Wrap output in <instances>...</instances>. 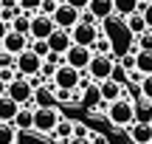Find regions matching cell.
<instances>
[{
	"label": "cell",
	"mask_w": 152,
	"mask_h": 144,
	"mask_svg": "<svg viewBox=\"0 0 152 144\" xmlns=\"http://www.w3.org/2000/svg\"><path fill=\"white\" fill-rule=\"evenodd\" d=\"M11 124H14L17 133H31V130H34V110H31V107H20Z\"/></svg>",
	"instance_id": "15"
},
{
	"label": "cell",
	"mask_w": 152,
	"mask_h": 144,
	"mask_svg": "<svg viewBox=\"0 0 152 144\" xmlns=\"http://www.w3.org/2000/svg\"><path fill=\"white\" fill-rule=\"evenodd\" d=\"M68 34H71V43H73V45L90 48V45L96 43V37H99V28H96V26H85V23H76Z\"/></svg>",
	"instance_id": "8"
},
{
	"label": "cell",
	"mask_w": 152,
	"mask_h": 144,
	"mask_svg": "<svg viewBox=\"0 0 152 144\" xmlns=\"http://www.w3.org/2000/svg\"><path fill=\"white\" fill-rule=\"evenodd\" d=\"M79 76H82V71H76V68H71V65L62 62V65L54 71L51 82H54L56 88H62V90H76V88H79Z\"/></svg>",
	"instance_id": "6"
},
{
	"label": "cell",
	"mask_w": 152,
	"mask_h": 144,
	"mask_svg": "<svg viewBox=\"0 0 152 144\" xmlns=\"http://www.w3.org/2000/svg\"><path fill=\"white\" fill-rule=\"evenodd\" d=\"M102 105V96H99V85L90 82L85 90H82V107H87V110H96V107Z\"/></svg>",
	"instance_id": "19"
},
{
	"label": "cell",
	"mask_w": 152,
	"mask_h": 144,
	"mask_svg": "<svg viewBox=\"0 0 152 144\" xmlns=\"http://www.w3.org/2000/svg\"><path fill=\"white\" fill-rule=\"evenodd\" d=\"M90 54H102V57L113 54V43H110L107 37H102V34H99V37H96V43L90 45Z\"/></svg>",
	"instance_id": "26"
},
{
	"label": "cell",
	"mask_w": 152,
	"mask_h": 144,
	"mask_svg": "<svg viewBox=\"0 0 152 144\" xmlns=\"http://www.w3.org/2000/svg\"><path fill=\"white\" fill-rule=\"evenodd\" d=\"M28 43H31L28 37H23V34H14V31H9V34L3 37V43H0V48H3L6 54L17 57V54H23V51L28 48Z\"/></svg>",
	"instance_id": "12"
},
{
	"label": "cell",
	"mask_w": 152,
	"mask_h": 144,
	"mask_svg": "<svg viewBox=\"0 0 152 144\" xmlns=\"http://www.w3.org/2000/svg\"><path fill=\"white\" fill-rule=\"evenodd\" d=\"M0 96H6V85L3 82H0Z\"/></svg>",
	"instance_id": "43"
},
{
	"label": "cell",
	"mask_w": 152,
	"mask_h": 144,
	"mask_svg": "<svg viewBox=\"0 0 152 144\" xmlns=\"http://www.w3.org/2000/svg\"><path fill=\"white\" fill-rule=\"evenodd\" d=\"M39 3H42V0H20V3H17V9H20L23 14L31 17V14H37V11H39Z\"/></svg>",
	"instance_id": "29"
},
{
	"label": "cell",
	"mask_w": 152,
	"mask_h": 144,
	"mask_svg": "<svg viewBox=\"0 0 152 144\" xmlns=\"http://www.w3.org/2000/svg\"><path fill=\"white\" fill-rule=\"evenodd\" d=\"M90 48H82V45H71V48L65 51V57H62V62L65 65H71L76 68V71H85L87 68V62H90Z\"/></svg>",
	"instance_id": "10"
},
{
	"label": "cell",
	"mask_w": 152,
	"mask_h": 144,
	"mask_svg": "<svg viewBox=\"0 0 152 144\" xmlns=\"http://www.w3.org/2000/svg\"><path fill=\"white\" fill-rule=\"evenodd\" d=\"M138 14L144 17V23H147V28L152 31V3H149V6H144V9H138Z\"/></svg>",
	"instance_id": "34"
},
{
	"label": "cell",
	"mask_w": 152,
	"mask_h": 144,
	"mask_svg": "<svg viewBox=\"0 0 152 144\" xmlns=\"http://www.w3.org/2000/svg\"><path fill=\"white\" fill-rule=\"evenodd\" d=\"M6 96H9L14 105H20V107H31V110H34V88L28 85L26 76H17L14 82L6 85Z\"/></svg>",
	"instance_id": "3"
},
{
	"label": "cell",
	"mask_w": 152,
	"mask_h": 144,
	"mask_svg": "<svg viewBox=\"0 0 152 144\" xmlns=\"http://www.w3.org/2000/svg\"><path fill=\"white\" fill-rule=\"evenodd\" d=\"M28 48H31L34 54L39 57V60H45V57L51 54V51H48V43H45V40H31V43H28Z\"/></svg>",
	"instance_id": "30"
},
{
	"label": "cell",
	"mask_w": 152,
	"mask_h": 144,
	"mask_svg": "<svg viewBox=\"0 0 152 144\" xmlns=\"http://www.w3.org/2000/svg\"><path fill=\"white\" fill-rule=\"evenodd\" d=\"M87 11L96 20H107V17H113V0H90L87 3Z\"/></svg>",
	"instance_id": "18"
},
{
	"label": "cell",
	"mask_w": 152,
	"mask_h": 144,
	"mask_svg": "<svg viewBox=\"0 0 152 144\" xmlns=\"http://www.w3.org/2000/svg\"><path fill=\"white\" fill-rule=\"evenodd\" d=\"M0 11H3V3H0Z\"/></svg>",
	"instance_id": "45"
},
{
	"label": "cell",
	"mask_w": 152,
	"mask_h": 144,
	"mask_svg": "<svg viewBox=\"0 0 152 144\" xmlns=\"http://www.w3.org/2000/svg\"><path fill=\"white\" fill-rule=\"evenodd\" d=\"M127 139H130V144H152V124L132 122L127 127Z\"/></svg>",
	"instance_id": "13"
},
{
	"label": "cell",
	"mask_w": 152,
	"mask_h": 144,
	"mask_svg": "<svg viewBox=\"0 0 152 144\" xmlns=\"http://www.w3.org/2000/svg\"><path fill=\"white\" fill-rule=\"evenodd\" d=\"M17 110H20V105H14L9 96H0V122H14Z\"/></svg>",
	"instance_id": "22"
},
{
	"label": "cell",
	"mask_w": 152,
	"mask_h": 144,
	"mask_svg": "<svg viewBox=\"0 0 152 144\" xmlns=\"http://www.w3.org/2000/svg\"><path fill=\"white\" fill-rule=\"evenodd\" d=\"M56 6H59V3H54V0H42V3H39V11H37V14H45V17H51V14L56 11Z\"/></svg>",
	"instance_id": "32"
},
{
	"label": "cell",
	"mask_w": 152,
	"mask_h": 144,
	"mask_svg": "<svg viewBox=\"0 0 152 144\" xmlns=\"http://www.w3.org/2000/svg\"><path fill=\"white\" fill-rule=\"evenodd\" d=\"M87 141H90V144H107V139H104L102 133H90V136H87Z\"/></svg>",
	"instance_id": "38"
},
{
	"label": "cell",
	"mask_w": 152,
	"mask_h": 144,
	"mask_svg": "<svg viewBox=\"0 0 152 144\" xmlns=\"http://www.w3.org/2000/svg\"><path fill=\"white\" fill-rule=\"evenodd\" d=\"M132 116H135V122H144V124H152V102L147 99H132Z\"/></svg>",
	"instance_id": "16"
},
{
	"label": "cell",
	"mask_w": 152,
	"mask_h": 144,
	"mask_svg": "<svg viewBox=\"0 0 152 144\" xmlns=\"http://www.w3.org/2000/svg\"><path fill=\"white\" fill-rule=\"evenodd\" d=\"M17 3H20V0H17Z\"/></svg>",
	"instance_id": "46"
},
{
	"label": "cell",
	"mask_w": 152,
	"mask_h": 144,
	"mask_svg": "<svg viewBox=\"0 0 152 144\" xmlns=\"http://www.w3.org/2000/svg\"><path fill=\"white\" fill-rule=\"evenodd\" d=\"M127 76H130V79H132V82H135V85H138V82H141V79H144L141 73H138V71H127Z\"/></svg>",
	"instance_id": "39"
},
{
	"label": "cell",
	"mask_w": 152,
	"mask_h": 144,
	"mask_svg": "<svg viewBox=\"0 0 152 144\" xmlns=\"http://www.w3.org/2000/svg\"><path fill=\"white\" fill-rule=\"evenodd\" d=\"M135 71L141 73V76H149V73H152V54L138 51V54H135Z\"/></svg>",
	"instance_id": "24"
},
{
	"label": "cell",
	"mask_w": 152,
	"mask_h": 144,
	"mask_svg": "<svg viewBox=\"0 0 152 144\" xmlns=\"http://www.w3.org/2000/svg\"><path fill=\"white\" fill-rule=\"evenodd\" d=\"M135 3H138V9H144V6H149L152 0H135Z\"/></svg>",
	"instance_id": "42"
},
{
	"label": "cell",
	"mask_w": 152,
	"mask_h": 144,
	"mask_svg": "<svg viewBox=\"0 0 152 144\" xmlns=\"http://www.w3.org/2000/svg\"><path fill=\"white\" fill-rule=\"evenodd\" d=\"M14 79H17V71H14V65H11V68H0V82H3V85L14 82Z\"/></svg>",
	"instance_id": "31"
},
{
	"label": "cell",
	"mask_w": 152,
	"mask_h": 144,
	"mask_svg": "<svg viewBox=\"0 0 152 144\" xmlns=\"http://www.w3.org/2000/svg\"><path fill=\"white\" fill-rule=\"evenodd\" d=\"M54 31V20L45 14H31L28 23V40H48V34Z\"/></svg>",
	"instance_id": "9"
},
{
	"label": "cell",
	"mask_w": 152,
	"mask_h": 144,
	"mask_svg": "<svg viewBox=\"0 0 152 144\" xmlns=\"http://www.w3.org/2000/svg\"><path fill=\"white\" fill-rule=\"evenodd\" d=\"M90 130L85 127V122H73V139H87Z\"/></svg>",
	"instance_id": "33"
},
{
	"label": "cell",
	"mask_w": 152,
	"mask_h": 144,
	"mask_svg": "<svg viewBox=\"0 0 152 144\" xmlns=\"http://www.w3.org/2000/svg\"><path fill=\"white\" fill-rule=\"evenodd\" d=\"M11 65H14V57L6 54V51L0 48V68H11Z\"/></svg>",
	"instance_id": "37"
},
{
	"label": "cell",
	"mask_w": 152,
	"mask_h": 144,
	"mask_svg": "<svg viewBox=\"0 0 152 144\" xmlns=\"http://www.w3.org/2000/svg\"><path fill=\"white\" fill-rule=\"evenodd\" d=\"M121 23H124V28L130 31V37H132V40H135L138 34H144V31H147V23H144V17L138 14V11H135V14H127Z\"/></svg>",
	"instance_id": "20"
},
{
	"label": "cell",
	"mask_w": 152,
	"mask_h": 144,
	"mask_svg": "<svg viewBox=\"0 0 152 144\" xmlns=\"http://www.w3.org/2000/svg\"><path fill=\"white\" fill-rule=\"evenodd\" d=\"M104 119H107L115 130L130 127V124L135 122V116H132V102L130 99H115V102H110V105H104Z\"/></svg>",
	"instance_id": "1"
},
{
	"label": "cell",
	"mask_w": 152,
	"mask_h": 144,
	"mask_svg": "<svg viewBox=\"0 0 152 144\" xmlns=\"http://www.w3.org/2000/svg\"><path fill=\"white\" fill-rule=\"evenodd\" d=\"M62 3H65V6H71V9H76V11H85L90 0H62Z\"/></svg>",
	"instance_id": "36"
},
{
	"label": "cell",
	"mask_w": 152,
	"mask_h": 144,
	"mask_svg": "<svg viewBox=\"0 0 152 144\" xmlns=\"http://www.w3.org/2000/svg\"><path fill=\"white\" fill-rule=\"evenodd\" d=\"M51 139L59 141V144L71 141V139H73V119H59L56 127H54V133H51Z\"/></svg>",
	"instance_id": "17"
},
{
	"label": "cell",
	"mask_w": 152,
	"mask_h": 144,
	"mask_svg": "<svg viewBox=\"0 0 152 144\" xmlns=\"http://www.w3.org/2000/svg\"><path fill=\"white\" fill-rule=\"evenodd\" d=\"M115 65H118V57H115V54H107V57L93 54L90 62H87V68H85V73L90 76V82H104V79L113 76Z\"/></svg>",
	"instance_id": "2"
},
{
	"label": "cell",
	"mask_w": 152,
	"mask_h": 144,
	"mask_svg": "<svg viewBox=\"0 0 152 144\" xmlns=\"http://www.w3.org/2000/svg\"><path fill=\"white\" fill-rule=\"evenodd\" d=\"M28 23H31V17L28 14H14V20L9 23V31H14V34H23V37H28Z\"/></svg>",
	"instance_id": "23"
},
{
	"label": "cell",
	"mask_w": 152,
	"mask_h": 144,
	"mask_svg": "<svg viewBox=\"0 0 152 144\" xmlns=\"http://www.w3.org/2000/svg\"><path fill=\"white\" fill-rule=\"evenodd\" d=\"M17 130L11 122H0V144H17Z\"/></svg>",
	"instance_id": "25"
},
{
	"label": "cell",
	"mask_w": 152,
	"mask_h": 144,
	"mask_svg": "<svg viewBox=\"0 0 152 144\" xmlns=\"http://www.w3.org/2000/svg\"><path fill=\"white\" fill-rule=\"evenodd\" d=\"M132 43L138 45V51H147V54H152V31H149V28H147L144 34H138Z\"/></svg>",
	"instance_id": "27"
},
{
	"label": "cell",
	"mask_w": 152,
	"mask_h": 144,
	"mask_svg": "<svg viewBox=\"0 0 152 144\" xmlns=\"http://www.w3.org/2000/svg\"><path fill=\"white\" fill-rule=\"evenodd\" d=\"M59 119H62V116H59L56 107H34V130H31V133L51 136Z\"/></svg>",
	"instance_id": "4"
},
{
	"label": "cell",
	"mask_w": 152,
	"mask_h": 144,
	"mask_svg": "<svg viewBox=\"0 0 152 144\" xmlns=\"http://www.w3.org/2000/svg\"><path fill=\"white\" fill-rule=\"evenodd\" d=\"M65 144H90L87 139H71V141H65Z\"/></svg>",
	"instance_id": "41"
},
{
	"label": "cell",
	"mask_w": 152,
	"mask_h": 144,
	"mask_svg": "<svg viewBox=\"0 0 152 144\" xmlns=\"http://www.w3.org/2000/svg\"><path fill=\"white\" fill-rule=\"evenodd\" d=\"M39 65H42V60H39L31 48H26L23 54L14 57V71H17V76H26V79L37 76V73H39Z\"/></svg>",
	"instance_id": "5"
},
{
	"label": "cell",
	"mask_w": 152,
	"mask_h": 144,
	"mask_svg": "<svg viewBox=\"0 0 152 144\" xmlns=\"http://www.w3.org/2000/svg\"><path fill=\"white\" fill-rule=\"evenodd\" d=\"M99 85V96H102L104 105H110V102L121 99V90H124V85H118L115 79H104V82H96Z\"/></svg>",
	"instance_id": "14"
},
{
	"label": "cell",
	"mask_w": 152,
	"mask_h": 144,
	"mask_svg": "<svg viewBox=\"0 0 152 144\" xmlns=\"http://www.w3.org/2000/svg\"><path fill=\"white\" fill-rule=\"evenodd\" d=\"M121 68H124V71H135V57L124 54V57H121Z\"/></svg>",
	"instance_id": "35"
},
{
	"label": "cell",
	"mask_w": 152,
	"mask_h": 144,
	"mask_svg": "<svg viewBox=\"0 0 152 144\" xmlns=\"http://www.w3.org/2000/svg\"><path fill=\"white\" fill-rule=\"evenodd\" d=\"M6 34H9V26H6V23L0 20V43H3V37H6Z\"/></svg>",
	"instance_id": "40"
},
{
	"label": "cell",
	"mask_w": 152,
	"mask_h": 144,
	"mask_svg": "<svg viewBox=\"0 0 152 144\" xmlns=\"http://www.w3.org/2000/svg\"><path fill=\"white\" fill-rule=\"evenodd\" d=\"M138 96H141V99H147V102H152V73H149V76H144L141 82H138Z\"/></svg>",
	"instance_id": "28"
},
{
	"label": "cell",
	"mask_w": 152,
	"mask_h": 144,
	"mask_svg": "<svg viewBox=\"0 0 152 144\" xmlns=\"http://www.w3.org/2000/svg\"><path fill=\"white\" fill-rule=\"evenodd\" d=\"M54 3H62V0H54Z\"/></svg>",
	"instance_id": "44"
},
{
	"label": "cell",
	"mask_w": 152,
	"mask_h": 144,
	"mask_svg": "<svg viewBox=\"0 0 152 144\" xmlns=\"http://www.w3.org/2000/svg\"><path fill=\"white\" fill-rule=\"evenodd\" d=\"M45 43H48V51H51V54H59V57H65V51L73 45V43H71V34L62 31V28H54V31L48 34Z\"/></svg>",
	"instance_id": "11"
},
{
	"label": "cell",
	"mask_w": 152,
	"mask_h": 144,
	"mask_svg": "<svg viewBox=\"0 0 152 144\" xmlns=\"http://www.w3.org/2000/svg\"><path fill=\"white\" fill-rule=\"evenodd\" d=\"M138 11V3L135 0H113V17L124 20L127 14H135Z\"/></svg>",
	"instance_id": "21"
},
{
	"label": "cell",
	"mask_w": 152,
	"mask_h": 144,
	"mask_svg": "<svg viewBox=\"0 0 152 144\" xmlns=\"http://www.w3.org/2000/svg\"><path fill=\"white\" fill-rule=\"evenodd\" d=\"M51 20H54V28H62V31H71V28L79 23V11L71 9V6L59 3L56 6V11L51 14Z\"/></svg>",
	"instance_id": "7"
}]
</instances>
